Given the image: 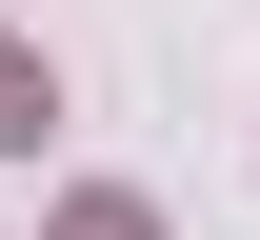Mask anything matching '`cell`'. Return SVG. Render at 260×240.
Masks as SVG:
<instances>
[{
    "mask_svg": "<svg viewBox=\"0 0 260 240\" xmlns=\"http://www.w3.org/2000/svg\"><path fill=\"white\" fill-rule=\"evenodd\" d=\"M60 240H160V220H140V200H60Z\"/></svg>",
    "mask_w": 260,
    "mask_h": 240,
    "instance_id": "cell-2",
    "label": "cell"
},
{
    "mask_svg": "<svg viewBox=\"0 0 260 240\" xmlns=\"http://www.w3.org/2000/svg\"><path fill=\"white\" fill-rule=\"evenodd\" d=\"M40 120H60V80H40V40H0V160H20Z\"/></svg>",
    "mask_w": 260,
    "mask_h": 240,
    "instance_id": "cell-1",
    "label": "cell"
}]
</instances>
